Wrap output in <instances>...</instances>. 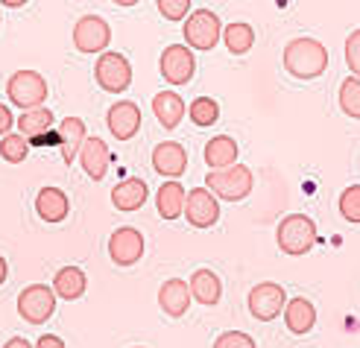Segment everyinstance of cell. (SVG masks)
I'll return each mask as SVG.
<instances>
[{
    "instance_id": "cell-1",
    "label": "cell",
    "mask_w": 360,
    "mask_h": 348,
    "mask_svg": "<svg viewBox=\"0 0 360 348\" xmlns=\"http://www.w3.org/2000/svg\"><path fill=\"white\" fill-rule=\"evenodd\" d=\"M281 59H284V70L290 73V77H296V79H316L328 67V50H326V44H322V41L302 35V39L287 41Z\"/></svg>"
},
{
    "instance_id": "cell-2",
    "label": "cell",
    "mask_w": 360,
    "mask_h": 348,
    "mask_svg": "<svg viewBox=\"0 0 360 348\" xmlns=\"http://www.w3.org/2000/svg\"><path fill=\"white\" fill-rule=\"evenodd\" d=\"M319 240L316 234V223L308 214H287L278 228H276V243L284 254H293V258H302L308 254Z\"/></svg>"
},
{
    "instance_id": "cell-3",
    "label": "cell",
    "mask_w": 360,
    "mask_h": 348,
    "mask_svg": "<svg viewBox=\"0 0 360 348\" xmlns=\"http://www.w3.org/2000/svg\"><path fill=\"white\" fill-rule=\"evenodd\" d=\"M205 188L217 199L240 202V199H246L252 193V188H255V176H252L246 164H235V167H226V170H208Z\"/></svg>"
},
{
    "instance_id": "cell-4",
    "label": "cell",
    "mask_w": 360,
    "mask_h": 348,
    "mask_svg": "<svg viewBox=\"0 0 360 348\" xmlns=\"http://www.w3.org/2000/svg\"><path fill=\"white\" fill-rule=\"evenodd\" d=\"M50 94L47 79L39 70H15L9 82H6V97L12 105H18L21 112H30V108H41L44 100Z\"/></svg>"
},
{
    "instance_id": "cell-5",
    "label": "cell",
    "mask_w": 360,
    "mask_h": 348,
    "mask_svg": "<svg viewBox=\"0 0 360 348\" xmlns=\"http://www.w3.org/2000/svg\"><path fill=\"white\" fill-rule=\"evenodd\" d=\"M185 44L191 50H214L223 39V24L217 12L211 9H193L188 18H185Z\"/></svg>"
},
{
    "instance_id": "cell-6",
    "label": "cell",
    "mask_w": 360,
    "mask_h": 348,
    "mask_svg": "<svg viewBox=\"0 0 360 348\" xmlns=\"http://www.w3.org/2000/svg\"><path fill=\"white\" fill-rule=\"evenodd\" d=\"M94 79L105 94H123V91H129V85H132V65L123 53L105 50L94 62Z\"/></svg>"
},
{
    "instance_id": "cell-7",
    "label": "cell",
    "mask_w": 360,
    "mask_h": 348,
    "mask_svg": "<svg viewBox=\"0 0 360 348\" xmlns=\"http://www.w3.org/2000/svg\"><path fill=\"white\" fill-rule=\"evenodd\" d=\"M56 290L47 284H30L18 296V314L30 325H44L53 314H56Z\"/></svg>"
},
{
    "instance_id": "cell-8",
    "label": "cell",
    "mask_w": 360,
    "mask_h": 348,
    "mask_svg": "<svg viewBox=\"0 0 360 348\" xmlns=\"http://www.w3.org/2000/svg\"><path fill=\"white\" fill-rule=\"evenodd\" d=\"M112 44V27L100 15H82L74 24V47L85 56H103Z\"/></svg>"
},
{
    "instance_id": "cell-9",
    "label": "cell",
    "mask_w": 360,
    "mask_h": 348,
    "mask_svg": "<svg viewBox=\"0 0 360 348\" xmlns=\"http://www.w3.org/2000/svg\"><path fill=\"white\" fill-rule=\"evenodd\" d=\"M287 302H290V299H287L284 287L276 284V281H261V284H255V287L249 290V299H246L252 319H258V322H273V319H278V316L284 314Z\"/></svg>"
},
{
    "instance_id": "cell-10",
    "label": "cell",
    "mask_w": 360,
    "mask_h": 348,
    "mask_svg": "<svg viewBox=\"0 0 360 348\" xmlns=\"http://www.w3.org/2000/svg\"><path fill=\"white\" fill-rule=\"evenodd\" d=\"M158 70H161V77H165L167 85H173V88L188 85L193 79V73H196L193 50L188 44L165 47V53H161V59H158Z\"/></svg>"
},
{
    "instance_id": "cell-11",
    "label": "cell",
    "mask_w": 360,
    "mask_h": 348,
    "mask_svg": "<svg viewBox=\"0 0 360 348\" xmlns=\"http://www.w3.org/2000/svg\"><path fill=\"white\" fill-rule=\"evenodd\" d=\"M109 258L117 266H135L143 258V234L132 226H123L109 237Z\"/></svg>"
},
{
    "instance_id": "cell-12",
    "label": "cell",
    "mask_w": 360,
    "mask_h": 348,
    "mask_svg": "<svg viewBox=\"0 0 360 348\" xmlns=\"http://www.w3.org/2000/svg\"><path fill=\"white\" fill-rule=\"evenodd\" d=\"M185 217L193 228H211L220 219V202L208 188H193L185 199Z\"/></svg>"
},
{
    "instance_id": "cell-13",
    "label": "cell",
    "mask_w": 360,
    "mask_h": 348,
    "mask_svg": "<svg viewBox=\"0 0 360 348\" xmlns=\"http://www.w3.org/2000/svg\"><path fill=\"white\" fill-rule=\"evenodd\" d=\"M105 126L117 141H132L141 129V108L132 100H117L109 115H105Z\"/></svg>"
},
{
    "instance_id": "cell-14",
    "label": "cell",
    "mask_w": 360,
    "mask_h": 348,
    "mask_svg": "<svg viewBox=\"0 0 360 348\" xmlns=\"http://www.w3.org/2000/svg\"><path fill=\"white\" fill-rule=\"evenodd\" d=\"M79 164H82L85 176L91 181H103L105 173H109V167H112L109 143H105L103 138H97V135H88L82 150H79Z\"/></svg>"
},
{
    "instance_id": "cell-15",
    "label": "cell",
    "mask_w": 360,
    "mask_h": 348,
    "mask_svg": "<svg viewBox=\"0 0 360 348\" xmlns=\"http://www.w3.org/2000/svg\"><path fill=\"white\" fill-rule=\"evenodd\" d=\"M153 167L165 179H179L188 170V150L176 141H165L153 150Z\"/></svg>"
},
{
    "instance_id": "cell-16",
    "label": "cell",
    "mask_w": 360,
    "mask_h": 348,
    "mask_svg": "<svg viewBox=\"0 0 360 348\" xmlns=\"http://www.w3.org/2000/svg\"><path fill=\"white\" fill-rule=\"evenodd\" d=\"M191 299H193L191 296V284L185 278H167L165 284H161V290H158V307L165 310L167 316H173V319L188 314Z\"/></svg>"
},
{
    "instance_id": "cell-17",
    "label": "cell",
    "mask_w": 360,
    "mask_h": 348,
    "mask_svg": "<svg viewBox=\"0 0 360 348\" xmlns=\"http://www.w3.org/2000/svg\"><path fill=\"white\" fill-rule=\"evenodd\" d=\"M35 214H39L44 223L56 226V223H65L68 214H70V199L65 191L59 188H41L39 196H35Z\"/></svg>"
},
{
    "instance_id": "cell-18",
    "label": "cell",
    "mask_w": 360,
    "mask_h": 348,
    "mask_svg": "<svg viewBox=\"0 0 360 348\" xmlns=\"http://www.w3.org/2000/svg\"><path fill=\"white\" fill-rule=\"evenodd\" d=\"M153 115L158 120L161 129L173 132L179 123H182V117L188 115L185 108V100L176 94V91H158V94L153 97Z\"/></svg>"
},
{
    "instance_id": "cell-19",
    "label": "cell",
    "mask_w": 360,
    "mask_h": 348,
    "mask_svg": "<svg viewBox=\"0 0 360 348\" xmlns=\"http://www.w3.org/2000/svg\"><path fill=\"white\" fill-rule=\"evenodd\" d=\"M284 325H287V331L296 334V337L311 334L314 325H316V307H314V302H308L304 296L290 299V302H287V307H284Z\"/></svg>"
},
{
    "instance_id": "cell-20",
    "label": "cell",
    "mask_w": 360,
    "mask_h": 348,
    "mask_svg": "<svg viewBox=\"0 0 360 348\" xmlns=\"http://www.w3.org/2000/svg\"><path fill=\"white\" fill-rule=\"evenodd\" d=\"M56 132L62 138V161L70 164V161H77L79 158V150H82V143L88 138V129H85V120L82 117H65L59 126H56Z\"/></svg>"
},
{
    "instance_id": "cell-21",
    "label": "cell",
    "mask_w": 360,
    "mask_h": 348,
    "mask_svg": "<svg viewBox=\"0 0 360 348\" xmlns=\"http://www.w3.org/2000/svg\"><path fill=\"white\" fill-rule=\"evenodd\" d=\"M147 196H150L147 181L132 176V179H123L120 185L112 188V205L117 211H138V208H143V202H147Z\"/></svg>"
},
{
    "instance_id": "cell-22",
    "label": "cell",
    "mask_w": 360,
    "mask_h": 348,
    "mask_svg": "<svg viewBox=\"0 0 360 348\" xmlns=\"http://www.w3.org/2000/svg\"><path fill=\"white\" fill-rule=\"evenodd\" d=\"M191 296H193V302H200V304H205V307H214L220 302V296H223V281H220V276L214 269H196L193 276H191Z\"/></svg>"
},
{
    "instance_id": "cell-23",
    "label": "cell",
    "mask_w": 360,
    "mask_h": 348,
    "mask_svg": "<svg viewBox=\"0 0 360 348\" xmlns=\"http://www.w3.org/2000/svg\"><path fill=\"white\" fill-rule=\"evenodd\" d=\"M185 199H188V193L182 188V181H179V179L165 181V185L158 188V193H155L158 217L161 219H179V217L185 214Z\"/></svg>"
},
{
    "instance_id": "cell-24",
    "label": "cell",
    "mask_w": 360,
    "mask_h": 348,
    "mask_svg": "<svg viewBox=\"0 0 360 348\" xmlns=\"http://www.w3.org/2000/svg\"><path fill=\"white\" fill-rule=\"evenodd\" d=\"M205 164H208V170H226V167H235L238 164V141L235 138H229V135H217V138H211L205 143Z\"/></svg>"
},
{
    "instance_id": "cell-25",
    "label": "cell",
    "mask_w": 360,
    "mask_h": 348,
    "mask_svg": "<svg viewBox=\"0 0 360 348\" xmlns=\"http://www.w3.org/2000/svg\"><path fill=\"white\" fill-rule=\"evenodd\" d=\"M85 287H88V278L79 266H62L53 278V290L62 302H77L85 296Z\"/></svg>"
},
{
    "instance_id": "cell-26",
    "label": "cell",
    "mask_w": 360,
    "mask_h": 348,
    "mask_svg": "<svg viewBox=\"0 0 360 348\" xmlns=\"http://www.w3.org/2000/svg\"><path fill=\"white\" fill-rule=\"evenodd\" d=\"M53 126H56V117H53L50 108H30L18 117V129H21L24 138H39V135H47L53 132Z\"/></svg>"
},
{
    "instance_id": "cell-27",
    "label": "cell",
    "mask_w": 360,
    "mask_h": 348,
    "mask_svg": "<svg viewBox=\"0 0 360 348\" xmlns=\"http://www.w3.org/2000/svg\"><path fill=\"white\" fill-rule=\"evenodd\" d=\"M223 44L229 47L231 56H243L255 44V30L246 21H231L229 27H223Z\"/></svg>"
},
{
    "instance_id": "cell-28",
    "label": "cell",
    "mask_w": 360,
    "mask_h": 348,
    "mask_svg": "<svg viewBox=\"0 0 360 348\" xmlns=\"http://www.w3.org/2000/svg\"><path fill=\"white\" fill-rule=\"evenodd\" d=\"M188 117H191L193 126L205 129V126H214L220 120V105H217V100H211V97H196L188 105Z\"/></svg>"
},
{
    "instance_id": "cell-29",
    "label": "cell",
    "mask_w": 360,
    "mask_h": 348,
    "mask_svg": "<svg viewBox=\"0 0 360 348\" xmlns=\"http://www.w3.org/2000/svg\"><path fill=\"white\" fill-rule=\"evenodd\" d=\"M30 155V138H24L21 132H9L0 138V158L9 161V164H24Z\"/></svg>"
},
{
    "instance_id": "cell-30",
    "label": "cell",
    "mask_w": 360,
    "mask_h": 348,
    "mask_svg": "<svg viewBox=\"0 0 360 348\" xmlns=\"http://www.w3.org/2000/svg\"><path fill=\"white\" fill-rule=\"evenodd\" d=\"M340 108L352 120H360V79L357 77H346L340 82Z\"/></svg>"
},
{
    "instance_id": "cell-31",
    "label": "cell",
    "mask_w": 360,
    "mask_h": 348,
    "mask_svg": "<svg viewBox=\"0 0 360 348\" xmlns=\"http://www.w3.org/2000/svg\"><path fill=\"white\" fill-rule=\"evenodd\" d=\"M340 214H343L346 223L360 226V185H352L340 193Z\"/></svg>"
},
{
    "instance_id": "cell-32",
    "label": "cell",
    "mask_w": 360,
    "mask_h": 348,
    "mask_svg": "<svg viewBox=\"0 0 360 348\" xmlns=\"http://www.w3.org/2000/svg\"><path fill=\"white\" fill-rule=\"evenodd\" d=\"M155 6L165 15V21H185L191 15V0H155Z\"/></svg>"
},
{
    "instance_id": "cell-33",
    "label": "cell",
    "mask_w": 360,
    "mask_h": 348,
    "mask_svg": "<svg viewBox=\"0 0 360 348\" xmlns=\"http://www.w3.org/2000/svg\"><path fill=\"white\" fill-rule=\"evenodd\" d=\"M214 348H258V345L243 331H226V334H220L217 340H214Z\"/></svg>"
},
{
    "instance_id": "cell-34",
    "label": "cell",
    "mask_w": 360,
    "mask_h": 348,
    "mask_svg": "<svg viewBox=\"0 0 360 348\" xmlns=\"http://www.w3.org/2000/svg\"><path fill=\"white\" fill-rule=\"evenodd\" d=\"M346 65L352 67V77L360 79V30H354L346 39Z\"/></svg>"
},
{
    "instance_id": "cell-35",
    "label": "cell",
    "mask_w": 360,
    "mask_h": 348,
    "mask_svg": "<svg viewBox=\"0 0 360 348\" xmlns=\"http://www.w3.org/2000/svg\"><path fill=\"white\" fill-rule=\"evenodd\" d=\"M15 123H18V120L12 117V112H9V105H4V103H0V138H4V135H9Z\"/></svg>"
},
{
    "instance_id": "cell-36",
    "label": "cell",
    "mask_w": 360,
    "mask_h": 348,
    "mask_svg": "<svg viewBox=\"0 0 360 348\" xmlns=\"http://www.w3.org/2000/svg\"><path fill=\"white\" fill-rule=\"evenodd\" d=\"M35 348H65V342H62V337H56V334H44V337H39Z\"/></svg>"
},
{
    "instance_id": "cell-37",
    "label": "cell",
    "mask_w": 360,
    "mask_h": 348,
    "mask_svg": "<svg viewBox=\"0 0 360 348\" xmlns=\"http://www.w3.org/2000/svg\"><path fill=\"white\" fill-rule=\"evenodd\" d=\"M32 146H44V143H62L59 132H47V135H39V138H30Z\"/></svg>"
},
{
    "instance_id": "cell-38",
    "label": "cell",
    "mask_w": 360,
    "mask_h": 348,
    "mask_svg": "<svg viewBox=\"0 0 360 348\" xmlns=\"http://www.w3.org/2000/svg\"><path fill=\"white\" fill-rule=\"evenodd\" d=\"M4 348H35V345H30L24 337H12V340H6V345Z\"/></svg>"
},
{
    "instance_id": "cell-39",
    "label": "cell",
    "mask_w": 360,
    "mask_h": 348,
    "mask_svg": "<svg viewBox=\"0 0 360 348\" xmlns=\"http://www.w3.org/2000/svg\"><path fill=\"white\" fill-rule=\"evenodd\" d=\"M27 4H30V0H0V6H6V9H21Z\"/></svg>"
},
{
    "instance_id": "cell-40",
    "label": "cell",
    "mask_w": 360,
    "mask_h": 348,
    "mask_svg": "<svg viewBox=\"0 0 360 348\" xmlns=\"http://www.w3.org/2000/svg\"><path fill=\"white\" fill-rule=\"evenodd\" d=\"M6 276H9V266H6V258L0 254V284H6Z\"/></svg>"
},
{
    "instance_id": "cell-41",
    "label": "cell",
    "mask_w": 360,
    "mask_h": 348,
    "mask_svg": "<svg viewBox=\"0 0 360 348\" xmlns=\"http://www.w3.org/2000/svg\"><path fill=\"white\" fill-rule=\"evenodd\" d=\"M112 4H115V6H123V9H129V6H138L141 0H112Z\"/></svg>"
},
{
    "instance_id": "cell-42",
    "label": "cell",
    "mask_w": 360,
    "mask_h": 348,
    "mask_svg": "<svg viewBox=\"0 0 360 348\" xmlns=\"http://www.w3.org/2000/svg\"><path fill=\"white\" fill-rule=\"evenodd\" d=\"M135 348H141V345H135Z\"/></svg>"
},
{
    "instance_id": "cell-43",
    "label": "cell",
    "mask_w": 360,
    "mask_h": 348,
    "mask_svg": "<svg viewBox=\"0 0 360 348\" xmlns=\"http://www.w3.org/2000/svg\"><path fill=\"white\" fill-rule=\"evenodd\" d=\"M0 21H4V18H0Z\"/></svg>"
}]
</instances>
